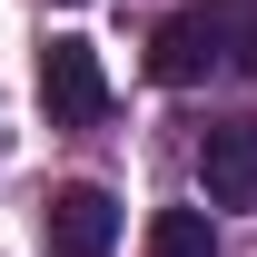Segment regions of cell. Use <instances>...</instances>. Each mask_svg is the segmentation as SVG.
<instances>
[{
  "label": "cell",
  "mask_w": 257,
  "mask_h": 257,
  "mask_svg": "<svg viewBox=\"0 0 257 257\" xmlns=\"http://www.w3.org/2000/svg\"><path fill=\"white\" fill-rule=\"evenodd\" d=\"M40 109H50V128H99L109 119V69H99L89 40H50L40 50Z\"/></svg>",
  "instance_id": "obj_1"
},
{
  "label": "cell",
  "mask_w": 257,
  "mask_h": 257,
  "mask_svg": "<svg viewBox=\"0 0 257 257\" xmlns=\"http://www.w3.org/2000/svg\"><path fill=\"white\" fill-rule=\"evenodd\" d=\"M198 178L218 208H257V119H208L198 128Z\"/></svg>",
  "instance_id": "obj_2"
},
{
  "label": "cell",
  "mask_w": 257,
  "mask_h": 257,
  "mask_svg": "<svg viewBox=\"0 0 257 257\" xmlns=\"http://www.w3.org/2000/svg\"><path fill=\"white\" fill-rule=\"evenodd\" d=\"M50 247L60 257H109L119 247V198L109 188H60L50 198Z\"/></svg>",
  "instance_id": "obj_3"
},
{
  "label": "cell",
  "mask_w": 257,
  "mask_h": 257,
  "mask_svg": "<svg viewBox=\"0 0 257 257\" xmlns=\"http://www.w3.org/2000/svg\"><path fill=\"white\" fill-rule=\"evenodd\" d=\"M208 69H218V30H208V10H178V20L149 40V79L188 89V79H208Z\"/></svg>",
  "instance_id": "obj_4"
},
{
  "label": "cell",
  "mask_w": 257,
  "mask_h": 257,
  "mask_svg": "<svg viewBox=\"0 0 257 257\" xmlns=\"http://www.w3.org/2000/svg\"><path fill=\"white\" fill-rule=\"evenodd\" d=\"M208 247H218L208 208H159L149 218V257H208Z\"/></svg>",
  "instance_id": "obj_5"
},
{
  "label": "cell",
  "mask_w": 257,
  "mask_h": 257,
  "mask_svg": "<svg viewBox=\"0 0 257 257\" xmlns=\"http://www.w3.org/2000/svg\"><path fill=\"white\" fill-rule=\"evenodd\" d=\"M208 30H218V60L257 69V0H208Z\"/></svg>",
  "instance_id": "obj_6"
}]
</instances>
